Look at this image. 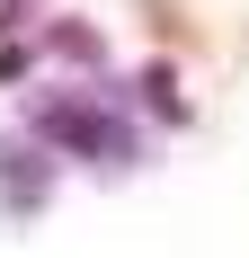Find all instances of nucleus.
Segmentation results:
<instances>
[{
  "label": "nucleus",
  "mask_w": 249,
  "mask_h": 258,
  "mask_svg": "<svg viewBox=\"0 0 249 258\" xmlns=\"http://www.w3.org/2000/svg\"><path fill=\"white\" fill-rule=\"evenodd\" d=\"M9 9H18V0H0V27H9Z\"/></svg>",
  "instance_id": "1"
}]
</instances>
